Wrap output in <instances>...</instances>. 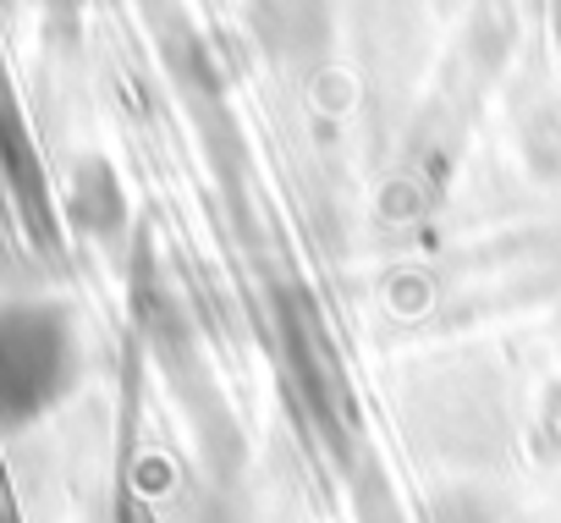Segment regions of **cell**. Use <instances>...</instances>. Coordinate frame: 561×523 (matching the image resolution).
<instances>
[{
	"label": "cell",
	"instance_id": "6da1fadb",
	"mask_svg": "<svg viewBox=\"0 0 561 523\" xmlns=\"http://www.w3.org/2000/svg\"><path fill=\"white\" fill-rule=\"evenodd\" d=\"M12 331L23 353H12V342H0V397H18V413H34L56 397L67 375V337L50 315H18Z\"/></svg>",
	"mask_w": 561,
	"mask_h": 523
}]
</instances>
